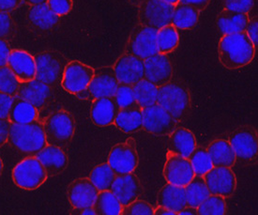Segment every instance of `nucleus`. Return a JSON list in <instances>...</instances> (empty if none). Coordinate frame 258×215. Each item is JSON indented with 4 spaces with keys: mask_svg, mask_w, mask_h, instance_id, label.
<instances>
[{
    "mask_svg": "<svg viewBox=\"0 0 258 215\" xmlns=\"http://www.w3.org/2000/svg\"><path fill=\"white\" fill-rule=\"evenodd\" d=\"M219 61L228 70L245 67L254 59L256 48L245 31L223 35L218 44Z\"/></svg>",
    "mask_w": 258,
    "mask_h": 215,
    "instance_id": "f257e3e1",
    "label": "nucleus"
},
{
    "mask_svg": "<svg viewBox=\"0 0 258 215\" xmlns=\"http://www.w3.org/2000/svg\"><path fill=\"white\" fill-rule=\"evenodd\" d=\"M157 103L176 121H183L189 116L191 106L190 89L182 81L172 79L158 88Z\"/></svg>",
    "mask_w": 258,
    "mask_h": 215,
    "instance_id": "f03ea898",
    "label": "nucleus"
},
{
    "mask_svg": "<svg viewBox=\"0 0 258 215\" xmlns=\"http://www.w3.org/2000/svg\"><path fill=\"white\" fill-rule=\"evenodd\" d=\"M8 142L13 148L35 156L47 145L43 123L40 119L27 124H11Z\"/></svg>",
    "mask_w": 258,
    "mask_h": 215,
    "instance_id": "7ed1b4c3",
    "label": "nucleus"
},
{
    "mask_svg": "<svg viewBox=\"0 0 258 215\" xmlns=\"http://www.w3.org/2000/svg\"><path fill=\"white\" fill-rule=\"evenodd\" d=\"M42 123L47 145H53L66 151L75 135V117L68 111L59 109L47 116Z\"/></svg>",
    "mask_w": 258,
    "mask_h": 215,
    "instance_id": "20e7f679",
    "label": "nucleus"
},
{
    "mask_svg": "<svg viewBox=\"0 0 258 215\" xmlns=\"http://www.w3.org/2000/svg\"><path fill=\"white\" fill-rule=\"evenodd\" d=\"M228 141L231 144L238 167H247L257 162V130L246 125L232 132Z\"/></svg>",
    "mask_w": 258,
    "mask_h": 215,
    "instance_id": "39448f33",
    "label": "nucleus"
},
{
    "mask_svg": "<svg viewBox=\"0 0 258 215\" xmlns=\"http://www.w3.org/2000/svg\"><path fill=\"white\" fill-rule=\"evenodd\" d=\"M36 79L51 88L61 85L62 77L69 62L63 55L55 50H46L36 55Z\"/></svg>",
    "mask_w": 258,
    "mask_h": 215,
    "instance_id": "423d86ee",
    "label": "nucleus"
},
{
    "mask_svg": "<svg viewBox=\"0 0 258 215\" xmlns=\"http://www.w3.org/2000/svg\"><path fill=\"white\" fill-rule=\"evenodd\" d=\"M118 84L113 66L98 68L88 87L76 96L81 100L87 101H93L103 97H113L116 94Z\"/></svg>",
    "mask_w": 258,
    "mask_h": 215,
    "instance_id": "0eeeda50",
    "label": "nucleus"
},
{
    "mask_svg": "<svg viewBox=\"0 0 258 215\" xmlns=\"http://www.w3.org/2000/svg\"><path fill=\"white\" fill-rule=\"evenodd\" d=\"M48 179L47 173L36 156L19 162L13 170L14 183L24 190H36Z\"/></svg>",
    "mask_w": 258,
    "mask_h": 215,
    "instance_id": "6e6552de",
    "label": "nucleus"
},
{
    "mask_svg": "<svg viewBox=\"0 0 258 215\" xmlns=\"http://www.w3.org/2000/svg\"><path fill=\"white\" fill-rule=\"evenodd\" d=\"M137 7L139 24L158 30L171 24L175 6L163 0H143Z\"/></svg>",
    "mask_w": 258,
    "mask_h": 215,
    "instance_id": "1a4fd4ad",
    "label": "nucleus"
},
{
    "mask_svg": "<svg viewBox=\"0 0 258 215\" xmlns=\"http://www.w3.org/2000/svg\"><path fill=\"white\" fill-rule=\"evenodd\" d=\"M156 35L155 28L137 25L130 34L125 53L136 56L141 60L157 54Z\"/></svg>",
    "mask_w": 258,
    "mask_h": 215,
    "instance_id": "9d476101",
    "label": "nucleus"
},
{
    "mask_svg": "<svg viewBox=\"0 0 258 215\" xmlns=\"http://www.w3.org/2000/svg\"><path fill=\"white\" fill-rule=\"evenodd\" d=\"M107 163L116 175L134 172L139 163L136 140L130 137L122 143L116 144L109 153Z\"/></svg>",
    "mask_w": 258,
    "mask_h": 215,
    "instance_id": "9b49d317",
    "label": "nucleus"
},
{
    "mask_svg": "<svg viewBox=\"0 0 258 215\" xmlns=\"http://www.w3.org/2000/svg\"><path fill=\"white\" fill-rule=\"evenodd\" d=\"M143 129L152 135H169L177 128L178 121L160 104L143 108Z\"/></svg>",
    "mask_w": 258,
    "mask_h": 215,
    "instance_id": "f8f14e48",
    "label": "nucleus"
},
{
    "mask_svg": "<svg viewBox=\"0 0 258 215\" xmlns=\"http://www.w3.org/2000/svg\"><path fill=\"white\" fill-rule=\"evenodd\" d=\"M163 175L167 183L185 187L196 174L188 158L167 151Z\"/></svg>",
    "mask_w": 258,
    "mask_h": 215,
    "instance_id": "ddd939ff",
    "label": "nucleus"
},
{
    "mask_svg": "<svg viewBox=\"0 0 258 215\" xmlns=\"http://www.w3.org/2000/svg\"><path fill=\"white\" fill-rule=\"evenodd\" d=\"M95 69L81 61L69 62L62 77L61 87L71 94L76 95L88 87Z\"/></svg>",
    "mask_w": 258,
    "mask_h": 215,
    "instance_id": "4468645a",
    "label": "nucleus"
},
{
    "mask_svg": "<svg viewBox=\"0 0 258 215\" xmlns=\"http://www.w3.org/2000/svg\"><path fill=\"white\" fill-rule=\"evenodd\" d=\"M203 178L211 195L226 198L231 196L237 188V179L231 168L213 167Z\"/></svg>",
    "mask_w": 258,
    "mask_h": 215,
    "instance_id": "2eb2a0df",
    "label": "nucleus"
},
{
    "mask_svg": "<svg viewBox=\"0 0 258 215\" xmlns=\"http://www.w3.org/2000/svg\"><path fill=\"white\" fill-rule=\"evenodd\" d=\"M144 78L161 87L173 79V64L167 55L157 54L144 60Z\"/></svg>",
    "mask_w": 258,
    "mask_h": 215,
    "instance_id": "dca6fc26",
    "label": "nucleus"
},
{
    "mask_svg": "<svg viewBox=\"0 0 258 215\" xmlns=\"http://www.w3.org/2000/svg\"><path fill=\"white\" fill-rule=\"evenodd\" d=\"M119 84L134 86L144 78V60L133 55H121L113 66Z\"/></svg>",
    "mask_w": 258,
    "mask_h": 215,
    "instance_id": "f3484780",
    "label": "nucleus"
},
{
    "mask_svg": "<svg viewBox=\"0 0 258 215\" xmlns=\"http://www.w3.org/2000/svg\"><path fill=\"white\" fill-rule=\"evenodd\" d=\"M110 190L123 207L138 199L144 191L140 180L134 172L116 175Z\"/></svg>",
    "mask_w": 258,
    "mask_h": 215,
    "instance_id": "a211bd4d",
    "label": "nucleus"
},
{
    "mask_svg": "<svg viewBox=\"0 0 258 215\" xmlns=\"http://www.w3.org/2000/svg\"><path fill=\"white\" fill-rule=\"evenodd\" d=\"M99 190L89 178H78L69 185L67 195L74 208L93 207Z\"/></svg>",
    "mask_w": 258,
    "mask_h": 215,
    "instance_id": "6ab92c4d",
    "label": "nucleus"
},
{
    "mask_svg": "<svg viewBox=\"0 0 258 215\" xmlns=\"http://www.w3.org/2000/svg\"><path fill=\"white\" fill-rule=\"evenodd\" d=\"M52 95L53 90L50 86L35 78L33 80L20 83L16 96L33 104L40 112L47 106Z\"/></svg>",
    "mask_w": 258,
    "mask_h": 215,
    "instance_id": "aec40b11",
    "label": "nucleus"
},
{
    "mask_svg": "<svg viewBox=\"0 0 258 215\" xmlns=\"http://www.w3.org/2000/svg\"><path fill=\"white\" fill-rule=\"evenodd\" d=\"M7 66L20 83L33 80L36 77L34 57L25 50H12L8 58Z\"/></svg>",
    "mask_w": 258,
    "mask_h": 215,
    "instance_id": "412c9836",
    "label": "nucleus"
},
{
    "mask_svg": "<svg viewBox=\"0 0 258 215\" xmlns=\"http://www.w3.org/2000/svg\"><path fill=\"white\" fill-rule=\"evenodd\" d=\"M47 173L48 178L59 175L66 170L69 165L67 152L61 148L53 145H46L35 155Z\"/></svg>",
    "mask_w": 258,
    "mask_h": 215,
    "instance_id": "4be33fe9",
    "label": "nucleus"
},
{
    "mask_svg": "<svg viewBox=\"0 0 258 215\" xmlns=\"http://www.w3.org/2000/svg\"><path fill=\"white\" fill-rule=\"evenodd\" d=\"M60 17L53 13L47 3L32 5L27 12V20L37 32H48L56 27Z\"/></svg>",
    "mask_w": 258,
    "mask_h": 215,
    "instance_id": "5701e85b",
    "label": "nucleus"
},
{
    "mask_svg": "<svg viewBox=\"0 0 258 215\" xmlns=\"http://www.w3.org/2000/svg\"><path fill=\"white\" fill-rule=\"evenodd\" d=\"M119 108L114 96L103 97L92 101L90 116L93 123L99 127H105L114 124Z\"/></svg>",
    "mask_w": 258,
    "mask_h": 215,
    "instance_id": "b1692460",
    "label": "nucleus"
},
{
    "mask_svg": "<svg viewBox=\"0 0 258 215\" xmlns=\"http://www.w3.org/2000/svg\"><path fill=\"white\" fill-rule=\"evenodd\" d=\"M197 147L196 136L188 129L177 128L169 135L167 151L189 159L190 155Z\"/></svg>",
    "mask_w": 258,
    "mask_h": 215,
    "instance_id": "393cba45",
    "label": "nucleus"
},
{
    "mask_svg": "<svg viewBox=\"0 0 258 215\" xmlns=\"http://www.w3.org/2000/svg\"><path fill=\"white\" fill-rule=\"evenodd\" d=\"M157 205L169 208L177 214L187 206L185 187L166 183L157 195Z\"/></svg>",
    "mask_w": 258,
    "mask_h": 215,
    "instance_id": "a878e982",
    "label": "nucleus"
},
{
    "mask_svg": "<svg viewBox=\"0 0 258 215\" xmlns=\"http://www.w3.org/2000/svg\"><path fill=\"white\" fill-rule=\"evenodd\" d=\"M249 14L237 13L224 9L217 16V27L223 35L245 31L249 20Z\"/></svg>",
    "mask_w": 258,
    "mask_h": 215,
    "instance_id": "bb28decb",
    "label": "nucleus"
},
{
    "mask_svg": "<svg viewBox=\"0 0 258 215\" xmlns=\"http://www.w3.org/2000/svg\"><path fill=\"white\" fill-rule=\"evenodd\" d=\"M207 150L211 157L213 167L233 168L236 156L231 144L225 139H214L210 143Z\"/></svg>",
    "mask_w": 258,
    "mask_h": 215,
    "instance_id": "cd10ccee",
    "label": "nucleus"
},
{
    "mask_svg": "<svg viewBox=\"0 0 258 215\" xmlns=\"http://www.w3.org/2000/svg\"><path fill=\"white\" fill-rule=\"evenodd\" d=\"M143 108L136 104L119 109L114 124L125 134L135 133L143 129Z\"/></svg>",
    "mask_w": 258,
    "mask_h": 215,
    "instance_id": "c85d7f7f",
    "label": "nucleus"
},
{
    "mask_svg": "<svg viewBox=\"0 0 258 215\" xmlns=\"http://www.w3.org/2000/svg\"><path fill=\"white\" fill-rule=\"evenodd\" d=\"M39 119V110L30 102L15 96L8 120L14 124H27Z\"/></svg>",
    "mask_w": 258,
    "mask_h": 215,
    "instance_id": "c756f323",
    "label": "nucleus"
},
{
    "mask_svg": "<svg viewBox=\"0 0 258 215\" xmlns=\"http://www.w3.org/2000/svg\"><path fill=\"white\" fill-rule=\"evenodd\" d=\"M199 13L200 12L197 11L196 8L179 2L174 8L171 24L177 29H191L197 25L199 19Z\"/></svg>",
    "mask_w": 258,
    "mask_h": 215,
    "instance_id": "7c9ffc66",
    "label": "nucleus"
},
{
    "mask_svg": "<svg viewBox=\"0 0 258 215\" xmlns=\"http://www.w3.org/2000/svg\"><path fill=\"white\" fill-rule=\"evenodd\" d=\"M96 215H120L123 206L111 190L99 191L93 204Z\"/></svg>",
    "mask_w": 258,
    "mask_h": 215,
    "instance_id": "2f4dec72",
    "label": "nucleus"
},
{
    "mask_svg": "<svg viewBox=\"0 0 258 215\" xmlns=\"http://www.w3.org/2000/svg\"><path fill=\"white\" fill-rule=\"evenodd\" d=\"M179 35L172 24L157 30L156 44L158 53L167 55L178 46Z\"/></svg>",
    "mask_w": 258,
    "mask_h": 215,
    "instance_id": "473e14b6",
    "label": "nucleus"
},
{
    "mask_svg": "<svg viewBox=\"0 0 258 215\" xmlns=\"http://www.w3.org/2000/svg\"><path fill=\"white\" fill-rule=\"evenodd\" d=\"M187 205L197 208L205 199L211 195L203 176L195 175L192 180L186 186Z\"/></svg>",
    "mask_w": 258,
    "mask_h": 215,
    "instance_id": "72a5a7b5",
    "label": "nucleus"
},
{
    "mask_svg": "<svg viewBox=\"0 0 258 215\" xmlns=\"http://www.w3.org/2000/svg\"><path fill=\"white\" fill-rule=\"evenodd\" d=\"M134 94L138 105L145 108L157 103L158 87L149 80L143 78L133 86Z\"/></svg>",
    "mask_w": 258,
    "mask_h": 215,
    "instance_id": "f704fd0d",
    "label": "nucleus"
},
{
    "mask_svg": "<svg viewBox=\"0 0 258 215\" xmlns=\"http://www.w3.org/2000/svg\"><path fill=\"white\" fill-rule=\"evenodd\" d=\"M116 176L108 163H102L92 169L89 180L99 191H103L111 189Z\"/></svg>",
    "mask_w": 258,
    "mask_h": 215,
    "instance_id": "c9c22d12",
    "label": "nucleus"
},
{
    "mask_svg": "<svg viewBox=\"0 0 258 215\" xmlns=\"http://www.w3.org/2000/svg\"><path fill=\"white\" fill-rule=\"evenodd\" d=\"M189 160L196 175L204 176L213 168V164L207 148L197 147L190 155Z\"/></svg>",
    "mask_w": 258,
    "mask_h": 215,
    "instance_id": "e433bc0d",
    "label": "nucleus"
},
{
    "mask_svg": "<svg viewBox=\"0 0 258 215\" xmlns=\"http://www.w3.org/2000/svg\"><path fill=\"white\" fill-rule=\"evenodd\" d=\"M197 208L199 215H224L226 212V202L221 195H210Z\"/></svg>",
    "mask_w": 258,
    "mask_h": 215,
    "instance_id": "4c0bfd02",
    "label": "nucleus"
},
{
    "mask_svg": "<svg viewBox=\"0 0 258 215\" xmlns=\"http://www.w3.org/2000/svg\"><path fill=\"white\" fill-rule=\"evenodd\" d=\"M20 81L8 66L0 68V92L15 97L19 90Z\"/></svg>",
    "mask_w": 258,
    "mask_h": 215,
    "instance_id": "58836bf2",
    "label": "nucleus"
},
{
    "mask_svg": "<svg viewBox=\"0 0 258 215\" xmlns=\"http://www.w3.org/2000/svg\"><path fill=\"white\" fill-rule=\"evenodd\" d=\"M114 98L119 109L131 107L137 104L133 90V86L130 85L118 84Z\"/></svg>",
    "mask_w": 258,
    "mask_h": 215,
    "instance_id": "ea45409f",
    "label": "nucleus"
},
{
    "mask_svg": "<svg viewBox=\"0 0 258 215\" xmlns=\"http://www.w3.org/2000/svg\"><path fill=\"white\" fill-rule=\"evenodd\" d=\"M154 207L150 203L136 199L122 208L120 215H153Z\"/></svg>",
    "mask_w": 258,
    "mask_h": 215,
    "instance_id": "a19ab883",
    "label": "nucleus"
},
{
    "mask_svg": "<svg viewBox=\"0 0 258 215\" xmlns=\"http://www.w3.org/2000/svg\"><path fill=\"white\" fill-rule=\"evenodd\" d=\"M16 33V25L10 13L0 11V39L12 40Z\"/></svg>",
    "mask_w": 258,
    "mask_h": 215,
    "instance_id": "79ce46f5",
    "label": "nucleus"
},
{
    "mask_svg": "<svg viewBox=\"0 0 258 215\" xmlns=\"http://www.w3.org/2000/svg\"><path fill=\"white\" fill-rule=\"evenodd\" d=\"M254 2L255 0H223L224 9L243 14H250Z\"/></svg>",
    "mask_w": 258,
    "mask_h": 215,
    "instance_id": "37998d69",
    "label": "nucleus"
},
{
    "mask_svg": "<svg viewBox=\"0 0 258 215\" xmlns=\"http://www.w3.org/2000/svg\"><path fill=\"white\" fill-rule=\"evenodd\" d=\"M48 7L57 16L61 17L73 10L74 0H47Z\"/></svg>",
    "mask_w": 258,
    "mask_h": 215,
    "instance_id": "c03bdc74",
    "label": "nucleus"
},
{
    "mask_svg": "<svg viewBox=\"0 0 258 215\" xmlns=\"http://www.w3.org/2000/svg\"><path fill=\"white\" fill-rule=\"evenodd\" d=\"M245 32L250 38L251 42L253 43L254 47L257 49L258 44V22L257 16L249 17L247 26L245 28Z\"/></svg>",
    "mask_w": 258,
    "mask_h": 215,
    "instance_id": "a18cd8bd",
    "label": "nucleus"
},
{
    "mask_svg": "<svg viewBox=\"0 0 258 215\" xmlns=\"http://www.w3.org/2000/svg\"><path fill=\"white\" fill-rule=\"evenodd\" d=\"M14 99V97L11 95L0 92V118L8 119Z\"/></svg>",
    "mask_w": 258,
    "mask_h": 215,
    "instance_id": "49530a36",
    "label": "nucleus"
},
{
    "mask_svg": "<svg viewBox=\"0 0 258 215\" xmlns=\"http://www.w3.org/2000/svg\"><path fill=\"white\" fill-rule=\"evenodd\" d=\"M11 124V121L8 119L0 118V147H2L8 142Z\"/></svg>",
    "mask_w": 258,
    "mask_h": 215,
    "instance_id": "de8ad7c7",
    "label": "nucleus"
},
{
    "mask_svg": "<svg viewBox=\"0 0 258 215\" xmlns=\"http://www.w3.org/2000/svg\"><path fill=\"white\" fill-rule=\"evenodd\" d=\"M12 49L7 40L0 39V68L7 66L8 58Z\"/></svg>",
    "mask_w": 258,
    "mask_h": 215,
    "instance_id": "09e8293b",
    "label": "nucleus"
},
{
    "mask_svg": "<svg viewBox=\"0 0 258 215\" xmlns=\"http://www.w3.org/2000/svg\"><path fill=\"white\" fill-rule=\"evenodd\" d=\"M23 0H0V11L12 13L20 7Z\"/></svg>",
    "mask_w": 258,
    "mask_h": 215,
    "instance_id": "8fccbe9b",
    "label": "nucleus"
},
{
    "mask_svg": "<svg viewBox=\"0 0 258 215\" xmlns=\"http://www.w3.org/2000/svg\"><path fill=\"white\" fill-rule=\"evenodd\" d=\"M179 2L182 4H186V5L196 8L199 12H202L206 8L208 7L211 0H180Z\"/></svg>",
    "mask_w": 258,
    "mask_h": 215,
    "instance_id": "3c124183",
    "label": "nucleus"
},
{
    "mask_svg": "<svg viewBox=\"0 0 258 215\" xmlns=\"http://www.w3.org/2000/svg\"><path fill=\"white\" fill-rule=\"evenodd\" d=\"M153 215H177V213L169 208H164L163 206H157L156 208H154Z\"/></svg>",
    "mask_w": 258,
    "mask_h": 215,
    "instance_id": "603ef678",
    "label": "nucleus"
},
{
    "mask_svg": "<svg viewBox=\"0 0 258 215\" xmlns=\"http://www.w3.org/2000/svg\"><path fill=\"white\" fill-rule=\"evenodd\" d=\"M75 213L81 215H96L95 209L93 207L84 208H75Z\"/></svg>",
    "mask_w": 258,
    "mask_h": 215,
    "instance_id": "864d4df0",
    "label": "nucleus"
},
{
    "mask_svg": "<svg viewBox=\"0 0 258 215\" xmlns=\"http://www.w3.org/2000/svg\"><path fill=\"white\" fill-rule=\"evenodd\" d=\"M178 215H197V208L190 206H186L185 208H182L178 213Z\"/></svg>",
    "mask_w": 258,
    "mask_h": 215,
    "instance_id": "5fc2aeb1",
    "label": "nucleus"
},
{
    "mask_svg": "<svg viewBox=\"0 0 258 215\" xmlns=\"http://www.w3.org/2000/svg\"><path fill=\"white\" fill-rule=\"evenodd\" d=\"M26 4L32 6V5H37V4H41V3H46L47 0H23Z\"/></svg>",
    "mask_w": 258,
    "mask_h": 215,
    "instance_id": "6e6d98bb",
    "label": "nucleus"
},
{
    "mask_svg": "<svg viewBox=\"0 0 258 215\" xmlns=\"http://www.w3.org/2000/svg\"><path fill=\"white\" fill-rule=\"evenodd\" d=\"M164 2H166V3H168V4H171V5H173V6H176L177 4L179 3V1L180 0H163Z\"/></svg>",
    "mask_w": 258,
    "mask_h": 215,
    "instance_id": "4d7b16f0",
    "label": "nucleus"
},
{
    "mask_svg": "<svg viewBox=\"0 0 258 215\" xmlns=\"http://www.w3.org/2000/svg\"><path fill=\"white\" fill-rule=\"evenodd\" d=\"M142 1L143 0H130L131 4H133L134 6H138Z\"/></svg>",
    "mask_w": 258,
    "mask_h": 215,
    "instance_id": "13d9d810",
    "label": "nucleus"
},
{
    "mask_svg": "<svg viewBox=\"0 0 258 215\" xmlns=\"http://www.w3.org/2000/svg\"><path fill=\"white\" fill-rule=\"evenodd\" d=\"M2 170H3V162H2L1 158H0V176L2 174Z\"/></svg>",
    "mask_w": 258,
    "mask_h": 215,
    "instance_id": "bf43d9fd",
    "label": "nucleus"
}]
</instances>
